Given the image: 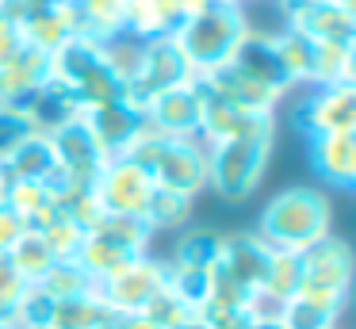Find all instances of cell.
Returning <instances> with one entry per match:
<instances>
[{"instance_id": "cell-1", "label": "cell", "mask_w": 356, "mask_h": 329, "mask_svg": "<svg viewBox=\"0 0 356 329\" xmlns=\"http://www.w3.org/2000/svg\"><path fill=\"white\" fill-rule=\"evenodd\" d=\"M119 157H131L134 165L146 168L154 188L177 191L188 199H195L207 188V145L200 138H165L142 127Z\"/></svg>"}, {"instance_id": "cell-2", "label": "cell", "mask_w": 356, "mask_h": 329, "mask_svg": "<svg viewBox=\"0 0 356 329\" xmlns=\"http://www.w3.org/2000/svg\"><path fill=\"white\" fill-rule=\"evenodd\" d=\"M245 35H249V19L241 12V4L211 0L207 8L188 15L172 38L180 42V50H184L188 65L195 69V77H203L218 65H230L238 46L245 42Z\"/></svg>"}, {"instance_id": "cell-3", "label": "cell", "mask_w": 356, "mask_h": 329, "mask_svg": "<svg viewBox=\"0 0 356 329\" xmlns=\"http://www.w3.org/2000/svg\"><path fill=\"white\" fill-rule=\"evenodd\" d=\"M272 153V115H261L249 130L207 145V188L222 199H249L264 176Z\"/></svg>"}, {"instance_id": "cell-4", "label": "cell", "mask_w": 356, "mask_h": 329, "mask_svg": "<svg viewBox=\"0 0 356 329\" xmlns=\"http://www.w3.org/2000/svg\"><path fill=\"white\" fill-rule=\"evenodd\" d=\"M47 84L70 92V96L77 99L81 111L127 96L123 81L104 65L96 38H85V35H73L70 42H62L47 58Z\"/></svg>"}, {"instance_id": "cell-5", "label": "cell", "mask_w": 356, "mask_h": 329, "mask_svg": "<svg viewBox=\"0 0 356 329\" xmlns=\"http://www.w3.org/2000/svg\"><path fill=\"white\" fill-rule=\"evenodd\" d=\"M257 234L272 249L302 252L330 234V203L318 188H287L268 199Z\"/></svg>"}, {"instance_id": "cell-6", "label": "cell", "mask_w": 356, "mask_h": 329, "mask_svg": "<svg viewBox=\"0 0 356 329\" xmlns=\"http://www.w3.org/2000/svg\"><path fill=\"white\" fill-rule=\"evenodd\" d=\"M348 287H353V249L345 241L325 234L322 241L299 252V291L291 298L322 306L341 318L348 303Z\"/></svg>"}, {"instance_id": "cell-7", "label": "cell", "mask_w": 356, "mask_h": 329, "mask_svg": "<svg viewBox=\"0 0 356 329\" xmlns=\"http://www.w3.org/2000/svg\"><path fill=\"white\" fill-rule=\"evenodd\" d=\"M188 81H195V69L188 65V58H184L177 38L172 35L149 38L146 50H142L138 73L127 84V99L142 111L154 96H161V92H169V88H180V84H188Z\"/></svg>"}, {"instance_id": "cell-8", "label": "cell", "mask_w": 356, "mask_h": 329, "mask_svg": "<svg viewBox=\"0 0 356 329\" xmlns=\"http://www.w3.org/2000/svg\"><path fill=\"white\" fill-rule=\"evenodd\" d=\"M165 287H169V268H165V260L142 257L138 264L119 272L115 280L96 283V298L108 306V314L123 318V314H142Z\"/></svg>"}, {"instance_id": "cell-9", "label": "cell", "mask_w": 356, "mask_h": 329, "mask_svg": "<svg viewBox=\"0 0 356 329\" xmlns=\"http://www.w3.org/2000/svg\"><path fill=\"white\" fill-rule=\"evenodd\" d=\"M92 191L100 199L104 214H134V218H142L149 195H154V180L131 157H111L104 165V172L96 176Z\"/></svg>"}, {"instance_id": "cell-10", "label": "cell", "mask_w": 356, "mask_h": 329, "mask_svg": "<svg viewBox=\"0 0 356 329\" xmlns=\"http://www.w3.org/2000/svg\"><path fill=\"white\" fill-rule=\"evenodd\" d=\"M295 122L307 138L356 130V84H330V88H310L302 96Z\"/></svg>"}, {"instance_id": "cell-11", "label": "cell", "mask_w": 356, "mask_h": 329, "mask_svg": "<svg viewBox=\"0 0 356 329\" xmlns=\"http://www.w3.org/2000/svg\"><path fill=\"white\" fill-rule=\"evenodd\" d=\"M287 27L310 42H356V12L337 0H280Z\"/></svg>"}, {"instance_id": "cell-12", "label": "cell", "mask_w": 356, "mask_h": 329, "mask_svg": "<svg viewBox=\"0 0 356 329\" xmlns=\"http://www.w3.org/2000/svg\"><path fill=\"white\" fill-rule=\"evenodd\" d=\"M50 138V150H54V165L62 172H70L77 184H96V176L104 172V165L111 161V153L96 142V134L81 122V115L65 127H58Z\"/></svg>"}, {"instance_id": "cell-13", "label": "cell", "mask_w": 356, "mask_h": 329, "mask_svg": "<svg viewBox=\"0 0 356 329\" xmlns=\"http://www.w3.org/2000/svg\"><path fill=\"white\" fill-rule=\"evenodd\" d=\"M200 111H203V92H200V77L180 88H169L161 96H154L142 115L146 127L157 130L165 138H200Z\"/></svg>"}, {"instance_id": "cell-14", "label": "cell", "mask_w": 356, "mask_h": 329, "mask_svg": "<svg viewBox=\"0 0 356 329\" xmlns=\"http://www.w3.org/2000/svg\"><path fill=\"white\" fill-rule=\"evenodd\" d=\"M142 257H149V252L134 249L131 241L115 237L111 230L96 226V230H88V234L81 237V249H77L73 260L92 275V283H108V280H115L119 272H127L131 264H138Z\"/></svg>"}, {"instance_id": "cell-15", "label": "cell", "mask_w": 356, "mask_h": 329, "mask_svg": "<svg viewBox=\"0 0 356 329\" xmlns=\"http://www.w3.org/2000/svg\"><path fill=\"white\" fill-rule=\"evenodd\" d=\"M264 260H268V241L261 234H234L222 241V260L215 275L241 295H253L261 287Z\"/></svg>"}, {"instance_id": "cell-16", "label": "cell", "mask_w": 356, "mask_h": 329, "mask_svg": "<svg viewBox=\"0 0 356 329\" xmlns=\"http://www.w3.org/2000/svg\"><path fill=\"white\" fill-rule=\"evenodd\" d=\"M81 122L92 130L96 142H100L111 157H119V153L131 145V138L146 127V115L123 96V99H108V104L85 107V111H81Z\"/></svg>"}, {"instance_id": "cell-17", "label": "cell", "mask_w": 356, "mask_h": 329, "mask_svg": "<svg viewBox=\"0 0 356 329\" xmlns=\"http://www.w3.org/2000/svg\"><path fill=\"white\" fill-rule=\"evenodd\" d=\"M200 81L211 96L226 99V104L241 107V111H249V115H272L280 104V92H272V88H264L261 81L245 77L238 65H218V69H211V73H203Z\"/></svg>"}, {"instance_id": "cell-18", "label": "cell", "mask_w": 356, "mask_h": 329, "mask_svg": "<svg viewBox=\"0 0 356 329\" xmlns=\"http://www.w3.org/2000/svg\"><path fill=\"white\" fill-rule=\"evenodd\" d=\"M310 165L333 188H353L356 180V130L310 138Z\"/></svg>"}, {"instance_id": "cell-19", "label": "cell", "mask_w": 356, "mask_h": 329, "mask_svg": "<svg viewBox=\"0 0 356 329\" xmlns=\"http://www.w3.org/2000/svg\"><path fill=\"white\" fill-rule=\"evenodd\" d=\"M47 58L50 54L24 46L12 61L0 65V107H27V99L47 84Z\"/></svg>"}, {"instance_id": "cell-20", "label": "cell", "mask_w": 356, "mask_h": 329, "mask_svg": "<svg viewBox=\"0 0 356 329\" xmlns=\"http://www.w3.org/2000/svg\"><path fill=\"white\" fill-rule=\"evenodd\" d=\"M230 65H238L245 77H253V81H261L264 88L280 92L284 96L287 88H291V81H287L284 65H280L276 58V42H272V35H261V31H249L245 42L238 46V54H234Z\"/></svg>"}, {"instance_id": "cell-21", "label": "cell", "mask_w": 356, "mask_h": 329, "mask_svg": "<svg viewBox=\"0 0 356 329\" xmlns=\"http://www.w3.org/2000/svg\"><path fill=\"white\" fill-rule=\"evenodd\" d=\"M184 23V0H127V19L123 27L134 31L138 38H165L177 35Z\"/></svg>"}, {"instance_id": "cell-22", "label": "cell", "mask_w": 356, "mask_h": 329, "mask_svg": "<svg viewBox=\"0 0 356 329\" xmlns=\"http://www.w3.org/2000/svg\"><path fill=\"white\" fill-rule=\"evenodd\" d=\"M19 111L31 115V122H35L39 134H54L58 127H65V122L77 119L81 107H77V99H73L70 92L54 88V84H42V88L27 99V107H19Z\"/></svg>"}, {"instance_id": "cell-23", "label": "cell", "mask_w": 356, "mask_h": 329, "mask_svg": "<svg viewBox=\"0 0 356 329\" xmlns=\"http://www.w3.org/2000/svg\"><path fill=\"white\" fill-rule=\"evenodd\" d=\"M353 81H356L353 42H314L310 84L314 88H330V84H353Z\"/></svg>"}, {"instance_id": "cell-24", "label": "cell", "mask_w": 356, "mask_h": 329, "mask_svg": "<svg viewBox=\"0 0 356 329\" xmlns=\"http://www.w3.org/2000/svg\"><path fill=\"white\" fill-rule=\"evenodd\" d=\"M222 234H215V230H192V234H184L177 241V249H172V260H165V264L172 268H188V272H218V260H222Z\"/></svg>"}, {"instance_id": "cell-25", "label": "cell", "mask_w": 356, "mask_h": 329, "mask_svg": "<svg viewBox=\"0 0 356 329\" xmlns=\"http://www.w3.org/2000/svg\"><path fill=\"white\" fill-rule=\"evenodd\" d=\"M96 46H100L104 65H108L111 73L123 81V88H127V84H131V77L138 73V61H142V50H146V38H138L134 31L119 27V31H111L108 38H96Z\"/></svg>"}, {"instance_id": "cell-26", "label": "cell", "mask_w": 356, "mask_h": 329, "mask_svg": "<svg viewBox=\"0 0 356 329\" xmlns=\"http://www.w3.org/2000/svg\"><path fill=\"white\" fill-rule=\"evenodd\" d=\"M54 168V150H50L47 134H35L12 153L4 165H0V176L4 180H47V172Z\"/></svg>"}, {"instance_id": "cell-27", "label": "cell", "mask_w": 356, "mask_h": 329, "mask_svg": "<svg viewBox=\"0 0 356 329\" xmlns=\"http://www.w3.org/2000/svg\"><path fill=\"white\" fill-rule=\"evenodd\" d=\"M35 287H42L50 298H54V303H65V298L92 295L96 283H92V275H88L77 260H54V264H50V272L42 275Z\"/></svg>"}, {"instance_id": "cell-28", "label": "cell", "mask_w": 356, "mask_h": 329, "mask_svg": "<svg viewBox=\"0 0 356 329\" xmlns=\"http://www.w3.org/2000/svg\"><path fill=\"white\" fill-rule=\"evenodd\" d=\"M272 42H276V58H280V65H284L287 81L291 84H310L314 42H310L307 35H299V31H291V27H284L280 35H272Z\"/></svg>"}, {"instance_id": "cell-29", "label": "cell", "mask_w": 356, "mask_h": 329, "mask_svg": "<svg viewBox=\"0 0 356 329\" xmlns=\"http://www.w3.org/2000/svg\"><path fill=\"white\" fill-rule=\"evenodd\" d=\"M261 291L276 298H291L299 291V252L287 249H272L268 245V260H264V275H261Z\"/></svg>"}, {"instance_id": "cell-30", "label": "cell", "mask_w": 356, "mask_h": 329, "mask_svg": "<svg viewBox=\"0 0 356 329\" xmlns=\"http://www.w3.org/2000/svg\"><path fill=\"white\" fill-rule=\"evenodd\" d=\"M8 260H12V268H16V272L24 275L27 283H39L42 275L50 272V264H54V257H50L47 241H42V237L35 234V230H27V234L19 237L16 245H12Z\"/></svg>"}, {"instance_id": "cell-31", "label": "cell", "mask_w": 356, "mask_h": 329, "mask_svg": "<svg viewBox=\"0 0 356 329\" xmlns=\"http://www.w3.org/2000/svg\"><path fill=\"white\" fill-rule=\"evenodd\" d=\"M188 214H192V199L188 195H177V191H165V188H154V195H149L146 203V226L154 230H177L188 222Z\"/></svg>"}, {"instance_id": "cell-32", "label": "cell", "mask_w": 356, "mask_h": 329, "mask_svg": "<svg viewBox=\"0 0 356 329\" xmlns=\"http://www.w3.org/2000/svg\"><path fill=\"white\" fill-rule=\"evenodd\" d=\"M104 318H111V314H108V306H104L100 298H96V291H92V295L58 303L50 326H54V329H92L96 321H104Z\"/></svg>"}, {"instance_id": "cell-33", "label": "cell", "mask_w": 356, "mask_h": 329, "mask_svg": "<svg viewBox=\"0 0 356 329\" xmlns=\"http://www.w3.org/2000/svg\"><path fill=\"white\" fill-rule=\"evenodd\" d=\"M77 8L85 19V38H108L127 19V0H77Z\"/></svg>"}, {"instance_id": "cell-34", "label": "cell", "mask_w": 356, "mask_h": 329, "mask_svg": "<svg viewBox=\"0 0 356 329\" xmlns=\"http://www.w3.org/2000/svg\"><path fill=\"white\" fill-rule=\"evenodd\" d=\"M47 203H50V195L42 188V180H4V207L16 211L24 222H31Z\"/></svg>"}, {"instance_id": "cell-35", "label": "cell", "mask_w": 356, "mask_h": 329, "mask_svg": "<svg viewBox=\"0 0 356 329\" xmlns=\"http://www.w3.org/2000/svg\"><path fill=\"white\" fill-rule=\"evenodd\" d=\"M35 134H39V130H35V122L27 111H19V107H0V165Z\"/></svg>"}, {"instance_id": "cell-36", "label": "cell", "mask_w": 356, "mask_h": 329, "mask_svg": "<svg viewBox=\"0 0 356 329\" xmlns=\"http://www.w3.org/2000/svg\"><path fill=\"white\" fill-rule=\"evenodd\" d=\"M142 314H146V318L154 321V326H161V329H177L180 321L195 318V310H192V306H188L180 295H172L169 287H165L161 295H157V298H154V303H149Z\"/></svg>"}, {"instance_id": "cell-37", "label": "cell", "mask_w": 356, "mask_h": 329, "mask_svg": "<svg viewBox=\"0 0 356 329\" xmlns=\"http://www.w3.org/2000/svg\"><path fill=\"white\" fill-rule=\"evenodd\" d=\"M27 287H31V283L12 268V260L0 257V326L16 314V306H19V298H24Z\"/></svg>"}, {"instance_id": "cell-38", "label": "cell", "mask_w": 356, "mask_h": 329, "mask_svg": "<svg viewBox=\"0 0 356 329\" xmlns=\"http://www.w3.org/2000/svg\"><path fill=\"white\" fill-rule=\"evenodd\" d=\"M24 234H27V222L19 218L16 211H8V207H0V257H8V252H12V245H16Z\"/></svg>"}, {"instance_id": "cell-39", "label": "cell", "mask_w": 356, "mask_h": 329, "mask_svg": "<svg viewBox=\"0 0 356 329\" xmlns=\"http://www.w3.org/2000/svg\"><path fill=\"white\" fill-rule=\"evenodd\" d=\"M24 31H19L16 19H8V15H0V65L4 61H12L19 50H24Z\"/></svg>"}, {"instance_id": "cell-40", "label": "cell", "mask_w": 356, "mask_h": 329, "mask_svg": "<svg viewBox=\"0 0 356 329\" xmlns=\"http://www.w3.org/2000/svg\"><path fill=\"white\" fill-rule=\"evenodd\" d=\"M119 329H161V326H154L146 314H123V318H119Z\"/></svg>"}, {"instance_id": "cell-41", "label": "cell", "mask_w": 356, "mask_h": 329, "mask_svg": "<svg viewBox=\"0 0 356 329\" xmlns=\"http://www.w3.org/2000/svg\"><path fill=\"white\" fill-rule=\"evenodd\" d=\"M92 329H119V318H115V314H111V318H104V321H96V326Z\"/></svg>"}, {"instance_id": "cell-42", "label": "cell", "mask_w": 356, "mask_h": 329, "mask_svg": "<svg viewBox=\"0 0 356 329\" xmlns=\"http://www.w3.org/2000/svg\"><path fill=\"white\" fill-rule=\"evenodd\" d=\"M177 329H207V326H203V321L200 318H188V321H180V326Z\"/></svg>"}, {"instance_id": "cell-43", "label": "cell", "mask_w": 356, "mask_h": 329, "mask_svg": "<svg viewBox=\"0 0 356 329\" xmlns=\"http://www.w3.org/2000/svg\"><path fill=\"white\" fill-rule=\"evenodd\" d=\"M245 329H280V326H264V321H249Z\"/></svg>"}, {"instance_id": "cell-44", "label": "cell", "mask_w": 356, "mask_h": 329, "mask_svg": "<svg viewBox=\"0 0 356 329\" xmlns=\"http://www.w3.org/2000/svg\"><path fill=\"white\" fill-rule=\"evenodd\" d=\"M0 329H8V326H0Z\"/></svg>"}, {"instance_id": "cell-45", "label": "cell", "mask_w": 356, "mask_h": 329, "mask_svg": "<svg viewBox=\"0 0 356 329\" xmlns=\"http://www.w3.org/2000/svg\"><path fill=\"white\" fill-rule=\"evenodd\" d=\"M0 180H4V176H0Z\"/></svg>"}]
</instances>
